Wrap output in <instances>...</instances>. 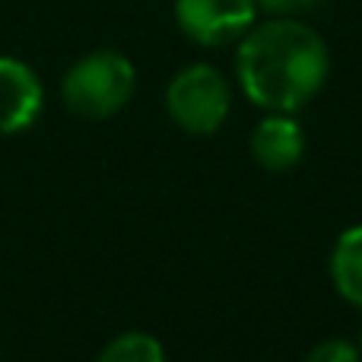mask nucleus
<instances>
[{
	"mask_svg": "<svg viewBox=\"0 0 362 362\" xmlns=\"http://www.w3.org/2000/svg\"><path fill=\"white\" fill-rule=\"evenodd\" d=\"M45 108L42 76L32 64L0 54V137H16L29 131Z\"/></svg>",
	"mask_w": 362,
	"mask_h": 362,
	"instance_id": "39448f33",
	"label": "nucleus"
},
{
	"mask_svg": "<svg viewBox=\"0 0 362 362\" xmlns=\"http://www.w3.org/2000/svg\"><path fill=\"white\" fill-rule=\"evenodd\" d=\"M257 0H175V23L204 48L232 45L257 23Z\"/></svg>",
	"mask_w": 362,
	"mask_h": 362,
	"instance_id": "20e7f679",
	"label": "nucleus"
},
{
	"mask_svg": "<svg viewBox=\"0 0 362 362\" xmlns=\"http://www.w3.org/2000/svg\"><path fill=\"white\" fill-rule=\"evenodd\" d=\"M359 350H362V340H359Z\"/></svg>",
	"mask_w": 362,
	"mask_h": 362,
	"instance_id": "9b49d317",
	"label": "nucleus"
},
{
	"mask_svg": "<svg viewBox=\"0 0 362 362\" xmlns=\"http://www.w3.org/2000/svg\"><path fill=\"white\" fill-rule=\"evenodd\" d=\"M327 274L340 299L350 302L353 308H362V226H350L337 235Z\"/></svg>",
	"mask_w": 362,
	"mask_h": 362,
	"instance_id": "0eeeda50",
	"label": "nucleus"
},
{
	"mask_svg": "<svg viewBox=\"0 0 362 362\" xmlns=\"http://www.w3.org/2000/svg\"><path fill=\"white\" fill-rule=\"evenodd\" d=\"M137 89V70L121 51H89L64 74L61 95L67 112L83 121H108L124 112Z\"/></svg>",
	"mask_w": 362,
	"mask_h": 362,
	"instance_id": "f03ea898",
	"label": "nucleus"
},
{
	"mask_svg": "<svg viewBox=\"0 0 362 362\" xmlns=\"http://www.w3.org/2000/svg\"><path fill=\"white\" fill-rule=\"evenodd\" d=\"M305 156V131L293 115L270 112L267 118H261L251 131V159L261 165L264 172H283L296 169Z\"/></svg>",
	"mask_w": 362,
	"mask_h": 362,
	"instance_id": "423d86ee",
	"label": "nucleus"
},
{
	"mask_svg": "<svg viewBox=\"0 0 362 362\" xmlns=\"http://www.w3.org/2000/svg\"><path fill=\"white\" fill-rule=\"evenodd\" d=\"M302 362H362V350L350 340L337 337V340H325L315 350H308V356Z\"/></svg>",
	"mask_w": 362,
	"mask_h": 362,
	"instance_id": "1a4fd4ad",
	"label": "nucleus"
},
{
	"mask_svg": "<svg viewBox=\"0 0 362 362\" xmlns=\"http://www.w3.org/2000/svg\"><path fill=\"white\" fill-rule=\"evenodd\" d=\"M95 362H165V346L146 331H124L102 346Z\"/></svg>",
	"mask_w": 362,
	"mask_h": 362,
	"instance_id": "6e6552de",
	"label": "nucleus"
},
{
	"mask_svg": "<svg viewBox=\"0 0 362 362\" xmlns=\"http://www.w3.org/2000/svg\"><path fill=\"white\" fill-rule=\"evenodd\" d=\"M165 112L185 134L206 137L229 118L232 89L213 64H187L165 86Z\"/></svg>",
	"mask_w": 362,
	"mask_h": 362,
	"instance_id": "7ed1b4c3",
	"label": "nucleus"
},
{
	"mask_svg": "<svg viewBox=\"0 0 362 362\" xmlns=\"http://www.w3.org/2000/svg\"><path fill=\"white\" fill-rule=\"evenodd\" d=\"M235 74L251 105L293 115L325 89L331 51L299 16H270L238 38Z\"/></svg>",
	"mask_w": 362,
	"mask_h": 362,
	"instance_id": "f257e3e1",
	"label": "nucleus"
},
{
	"mask_svg": "<svg viewBox=\"0 0 362 362\" xmlns=\"http://www.w3.org/2000/svg\"><path fill=\"white\" fill-rule=\"evenodd\" d=\"M318 4L321 0H257V10L270 13V16H302Z\"/></svg>",
	"mask_w": 362,
	"mask_h": 362,
	"instance_id": "9d476101",
	"label": "nucleus"
}]
</instances>
